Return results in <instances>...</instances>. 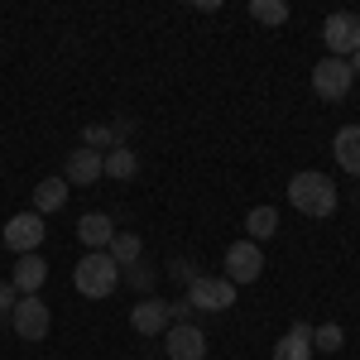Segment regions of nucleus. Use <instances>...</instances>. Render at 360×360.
Masks as SVG:
<instances>
[{"label": "nucleus", "instance_id": "obj_17", "mask_svg": "<svg viewBox=\"0 0 360 360\" xmlns=\"http://www.w3.org/2000/svg\"><path fill=\"white\" fill-rule=\"evenodd\" d=\"M106 255H111L120 269H130V264H139V255H144V240H139L135 231H115V240L106 245Z\"/></svg>", "mask_w": 360, "mask_h": 360}, {"label": "nucleus", "instance_id": "obj_15", "mask_svg": "<svg viewBox=\"0 0 360 360\" xmlns=\"http://www.w3.org/2000/svg\"><path fill=\"white\" fill-rule=\"evenodd\" d=\"M332 159L351 178H360V125H346V130H336V139H332Z\"/></svg>", "mask_w": 360, "mask_h": 360}, {"label": "nucleus", "instance_id": "obj_11", "mask_svg": "<svg viewBox=\"0 0 360 360\" xmlns=\"http://www.w3.org/2000/svg\"><path fill=\"white\" fill-rule=\"evenodd\" d=\"M101 159H106V154H96V149H72L68 164H63V183H68V188H72V183H77V188H91L96 178H106V173H101Z\"/></svg>", "mask_w": 360, "mask_h": 360}, {"label": "nucleus", "instance_id": "obj_7", "mask_svg": "<svg viewBox=\"0 0 360 360\" xmlns=\"http://www.w3.org/2000/svg\"><path fill=\"white\" fill-rule=\"evenodd\" d=\"M164 351L168 360H207V332L193 322H173L164 332Z\"/></svg>", "mask_w": 360, "mask_h": 360}, {"label": "nucleus", "instance_id": "obj_14", "mask_svg": "<svg viewBox=\"0 0 360 360\" xmlns=\"http://www.w3.org/2000/svg\"><path fill=\"white\" fill-rule=\"evenodd\" d=\"M274 360H312V327L307 322H293L288 332L278 336Z\"/></svg>", "mask_w": 360, "mask_h": 360}, {"label": "nucleus", "instance_id": "obj_25", "mask_svg": "<svg viewBox=\"0 0 360 360\" xmlns=\"http://www.w3.org/2000/svg\"><path fill=\"white\" fill-rule=\"evenodd\" d=\"M168 274H173V278H178V283H193V264H188V259H173V264H168Z\"/></svg>", "mask_w": 360, "mask_h": 360}, {"label": "nucleus", "instance_id": "obj_21", "mask_svg": "<svg viewBox=\"0 0 360 360\" xmlns=\"http://www.w3.org/2000/svg\"><path fill=\"white\" fill-rule=\"evenodd\" d=\"M341 341H346V336H341V327H336V322L312 327V351H327V356H332V351H341Z\"/></svg>", "mask_w": 360, "mask_h": 360}, {"label": "nucleus", "instance_id": "obj_9", "mask_svg": "<svg viewBox=\"0 0 360 360\" xmlns=\"http://www.w3.org/2000/svg\"><path fill=\"white\" fill-rule=\"evenodd\" d=\"M0 240L15 250V255H34V250L44 245V217H39V212H20V217H10V226L0 231Z\"/></svg>", "mask_w": 360, "mask_h": 360}, {"label": "nucleus", "instance_id": "obj_6", "mask_svg": "<svg viewBox=\"0 0 360 360\" xmlns=\"http://www.w3.org/2000/svg\"><path fill=\"white\" fill-rule=\"evenodd\" d=\"M259 274H264L259 245H255V240H231V250H226V278L240 288V283H255Z\"/></svg>", "mask_w": 360, "mask_h": 360}, {"label": "nucleus", "instance_id": "obj_24", "mask_svg": "<svg viewBox=\"0 0 360 360\" xmlns=\"http://www.w3.org/2000/svg\"><path fill=\"white\" fill-rule=\"evenodd\" d=\"M15 303H20V293H15V283L5 278V283H0V317H10V312H15Z\"/></svg>", "mask_w": 360, "mask_h": 360}, {"label": "nucleus", "instance_id": "obj_26", "mask_svg": "<svg viewBox=\"0 0 360 360\" xmlns=\"http://www.w3.org/2000/svg\"><path fill=\"white\" fill-rule=\"evenodd\" d=\"M346 63H351V77H360V53H351Z\"/></svg>", "mask_w": 360, "mask_h": 360}, {"label": "nucleus", "instance_id": "obj_18", "mask_svg": "<svg viewBox=\"0 0 360 360\" xmlns=\"http://www.w3.org/2000/svg\"><path fill=\"white\" fill-rule=\"evenodd\" d=\"M63 202H68V183H63V178H44V183L34 188V212H39V217L58 212Z\"/></svg>", "mask_w": 360, "mask_h": 360}, {"label": "nucleus", "instance_id": "obj_13", "mask_svg": "<svg viewBox=\"0 0 360 360\" xmlns=\"http://www.w3.org/2000/svg\"><path fill=\"white\" fill-rule=\"evenodd\" d=\"M77 240H82L86 250H106L115 240V221L106 212H86L82 221H77Z\"/></svg>", "mask_w": 360, "mask_h": 360}, {"label": "nucleus", "instance_id": "obj_2", "mask_svg": "<svg viewBox=\"0 0 360 360\" xmlns=\"http://www.w3.org/2000/svg\"><path fill=\"white\" fill-rule=\"evenodd\" d=\"M115 283H120V264L106 250H86L82 259H77V269H72V288L82 298H111Z\"/></svg>", "mask_w": 360, "mask_h": 360}, {"label": "nucleus", "instance_id": "obj_16", "mask_svg": "<svg viewBox=\"0 0 360 360\" xmlns=\"http://www.w3.org/2000/svg\"><path fill=\"white\" fill-rule=\"evenodd\" d=\"M101 173L115 178V183H125V178H135V173H139V154L130 149V144H115L111 154L101 159Z\"/></svg>", "mask_w": 360, "mask_h": 360}, {"label": "nucleus", "instance_id": "obj_23", "mask_svg": "<svg viewBox=\"0 0 360 360\" xmlns=\"http://www.w3.org/2000/svg\"><path fill=\"white\" fill-rule=\"evenodd\" d=\"M120 278H130L135 288H144V293H149V283H154V269H149V264L139 259V264H130V274H120Z\"/></svg>", "mask_w": 360, "mask_h": 360}, {"label": "nucleus", "instance_id": "obj_1", "mask_svg": "<svg viewBox=\"0 0 360 360\" xmlns=\"http://www.w3.org/2000/svg\"><path fill=\"white\" fill-rule=\"evenodd\" d=\"M288 202H293L303 217H317V221H322V217L336 212L341 197H336V183L327 178V173L307 168V173H293V178H288Z\"/></svg>", "mask_w": 360, "mask_h": 360}, {"label": "nucleus", "instance_id": "obj_4", "mask_svg": "<svg viewBox=\"0 0 360 360\" xmlns=\"http://www.w3.org/2000/svg\"><path fill=\"white\" fill-rule=\"evenodd\" d=\"M188 303L202 307V312H226V307H236V283L231 278H217V274H197L188 283Z\"/></svg>", "mask_w": 360, "mask_h": 360}, {"label": "nucleus", "instance_id": "obj_19", "mask_svg": "<svg viewBox=\"0 0 360 360\" xmlns=\"http://www.w3.org/2000/svg\"><path fill=\"white\" fill-rule=\"evenodd\" d=\"M245 231H250V240H255V245H259V240H269V236L278 231V212H274V207H250Z\"/></svg>", "mask_w": 360, "mask_h": 360}, {"label": "nucleus", "instance_id": "obj_8", "mask_svg": "<svg viewBox=\"0 0 360 360\" xmlns=\"http://www.w3.org/2000/svg\"><path fill=\"white\" fill-rule=\"evenodd\" d=\"M10 322H15V332L25 336V341H44L49 327H53V312L44 307V298L34 293V298H20L15 312H10Z\"/></svg>", "mask_w": 360, "mask_h": 360}, {"label": "nucleus", "instance_id": "obj_3", "mask_svg": "<svg viewBox=\"0 0 360 360\" xmlns=\"http://www.w3.org/2000/svg\"><path fill=\"white\" fill-rule=\"evenodd\" d=\"M322 44H327V58L360 53V15H351V10L327 15V25H322Z\"/></svg>", "mask_w": 360, "mask_h": 360}, {"label": "nucleus", "instance_id": "obj_5", "mask_svg": "<svg viewBox=\"0 0 360 360\" xmlns=\"http://www.w3.org/2000/svg\"><path fill=\"white\" fill-rule=\"evenodd\" d=\"M351 86H356V77H351V63H346V58H322V63L312 68V91H317L322 101H341Z\"/></svg>", "mask_w": 360, "mask_h": 360}, {"label": "nucleus", "instance_id": "obj_22", "mask_svg": "<svg viewBox=\"0 0 360 360\" xmlns=\"http://www.w3.org/2000/svg\"><path fill=\"white\" fill-rule=\"evenodd\" d=\"M82 149H96V154H111V149H115V135H111V125H86V135H82Z\"/></svg>", "mask_w": 360, "mask_h": 360}, {"label": "nucleus", "instance_id": "obj_12", "mask_svg": "<svg viewBox=\"0 0 360 360\" xmlns=\"http://www.w3.org/2000/svg\"><path fill=\"white\" fill-rule=\"evenodd\" d=\"M44 278H49V264H44V255H39V250L15 259V274H10V283H15V293H20V298H34V293L44 288Z\"/></svg>", "mask_w": 360, "mask_h": 360}, {"label": "nucleus", "instance_id": "obj_20", "mask_svg": "<svg viewBox=\"0 0 360 360\" xmlns=\"http://www.w3.org/2000/svg\"><path fill=\"white\" fill-rule=\"evenodd\" d=\"M250 15L259 20V25H283L288 20V0H250Z\"/></svg>", "mask_w": 360, "mask_h": 360}, {"label": "nucleus", "instance_id": "obj_10", "mask_svg": "<svg viewBox=\"0 0 360 360\" xmlns=\"http://www.w3.org/2000/svg\"><path fill=\"white\" fill-rule=\"evenodd\" d=\"M130 327H135L139 336H164L168 327H173V307L164 303V298H139L135 307H130Z\"/></svg>", "mask_w": 360, "mask_h": 360}]
</instances>
